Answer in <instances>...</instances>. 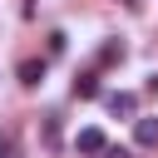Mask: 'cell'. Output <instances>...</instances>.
Returning <instances> with one entry per match:
<instances>
[{"instance_id":"cell-1","label":"cell","mask_w":158,"mask_h":158,"mask_svg":"<svg viewBox=\"0 0 158 158\" xmlns=\"http://www.w3.org/2000/svg\"><path fill=\"white\" fill-rule=\"evenodd\" d=\"M74 148L79 153H109V138H104V128H79V138H74Z\"/></svg>"},{"instance_id":"cell-2","label":"cell","mask_w":158,"mask_h":158,"mask_svg":"<svg viewBox=\"0 0 158 158\" xmlns=\"http://www.w3.org/2000/svg\"><path fill=\"white\" fill-rule=\"evenodd\" d=\"M104 104H109L114 118H118V114H123V118H138V99H133V94H109Z\"/></svg>"},{"instance_id":"cell-3","label":"cell","mask_w":158,"mask_h":158,"mask_svg":"<svg viewBox=\"0 0 158 158\" xmlns=\"http://www.w3.org/2000/svg\"><path fill=\"white\" fill-rule=\"evenodd\" d=\"M133 143L138 148H153L158 143V118H133Z\"/></svg>"},{"instance_id":"cell-4","label":"cell","mask_w":158,"mask_h":158,"mask_svg":"<svg viewBox=\"0 0 158 158\" xmlns=\"http://www.w3.org/2000/svg\"><path fill=\"white\" fill-rule=\"evenodd\" d=\"M74 99H99V69H84L74 79Z\"/></svg>"},{"instance_id":"cell-5","label":"cell","mask_w":158,"mask_h":158,"mask_svg":"<svg viewBox=\"0 0 158 158\" xmlns=\"http://www.w3.org/2000/svg\"><path fill=\"white\" fill-rule=\"evenodd\" d=\"M40 79H44V59H25V64H20V84H30V89H35Z\"/></svg>"},{"instance_id":"cell-6","label":"cell","mask_w":158,"mask_h":158,"mask_svg":"<svg viewBox=\"0 0 158 158\" xmlns=\"http://www.w3.org/2000/svg\"><path fill=\"white\" fill-rule=\"evenodd\" d=\"M118 59H123V44H118V40L99 44V64H118Z\"/></svg>"},{"instance_id":"cell-7","label":"cell","mask_w":158,"mask_h":158,"mask_svg":"<svg viewBox=\"0 0 158 158\" xmlns=\"http://www.w3.org/2000/svg\"><path fill=\"white\" fill-rule=\"evenodd\" d=\"M44 143H49V148H54V143H59V118H54V114H49V118H44Z\"/></svg>"},{"instance_id":"cell-8","label":"cell","mask_w":158,"mask_h":158,"mask_svg":"<svg viewBox=\"0 0 158 158\" xmlns=\"http://www.w3.org/2000/svg\"><path fill=\"white\" fill-rule=\"evenodd\" d=\"M49 54H64V30H49Z\"/></svg>"},{"instance_id":"cell-9","label":"cell","mask_w":158,"mask_h":158,"mask_svg":"<svg viewBox=\"0 0 158 158\" xmlns=\"http://www.w3.org/2000/svg\"><path fill=\"white\" fill-rule=\"evenodd\" d=\"M104 158H128V153H114V148H109V153H104Z\"/></svg>"}]
</instances>
